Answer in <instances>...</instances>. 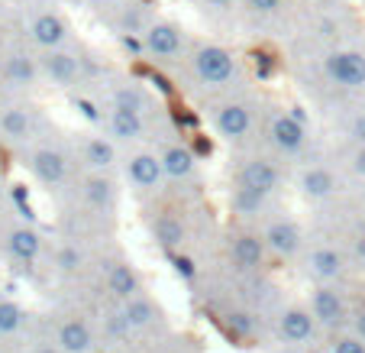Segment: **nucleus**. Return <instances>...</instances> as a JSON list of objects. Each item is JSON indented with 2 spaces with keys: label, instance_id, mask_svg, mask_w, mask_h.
Instances as JSON below:
<instances>
[{
  "label": "nucleus",
  "instance_id": "nucleus-33",
  "mask_svg": "<svg viewBox=\"0 0 365 353\" xmlns=\"http://www.w3.org/2000/svg\"><path fill=\"white\" fill-rule=\"evenodd\" d=\"M330 353H365V344L356 334H336L330 344Z\"/></svg>",
  "mask_w": 365,
  "mask_h": 353
},
{
  "label": "nucleus",
  "instance_id": "nucleus-5",
  "mask_svg": "<svg viewBox=\"0 0 365 353\" xmlns=\"http://www.w3.org/2000/svg\"><path fill=\"white\" fill-rule=\"evenodd\" d=\"M265 237H259V234H240L233 240V247H230V257H233V263H236V269H242V272H252V269H259V266L265 263Z\"/></svg>",
  "mask_w": 365,
  "mask_h": 353
},
{
  "label": "nucleus",
  "instance_id": "nucleus-22",
  "mask_svg": "<svg viewBox=\"0 0 365 353\" xmlns=\"http://www.w3.org/2000/svg\"><path fill=\"white\" fill-rule=\"evenodd\" d=\"M152 234H155V243H159L162 249H178L181 243H185V224H181L178 217L165 214V217H159V221H155Z\"/></svg>",
  "mask_w": 365,
  "mask_h": 353
},
{
  "label": "nucleus",
  "instance_id": "nucleus-6",
  "mask_svg": "<svg viewBox=\"0 0 365 353\" xmlns=\"http://www.w3.org/2000/svg\"><path fill=\"white\" fill-rule=\"evenodd\" d=\"M56 344L65 353H91L94 350V331L88 327V321L81 318H68L58 324L56 331Z\"/></svg>",
  "mask_w": 365,
  "mask_h": 353
},
{
  "label": "nucleus",
  "instance_id": "nucleus-13",
  "mask_svg": "<svg viewBox=\"0 0 365 353\" xmlns=\"http://www.w3.org/2000/svg\"><path fill=\"white\" fill-rule=\"evenodd\" d=\"M307 266H310V276H317L320 282H336L339 276H343V269H346V263H343V257H339L333 247H320V249H314L307 257Z\"/></svg>",
  "mask_w": 365,
  "mask_h": 353
},
{
  "label": "nucleus",
  "instance_id": "nucleus-19",
  "mask_svg": "<svg viewBox=\"0 0 365 353\" xmlns=\"http://www.w3.org/2000/svg\"><path fill=\"white\" fill-rule=\"evenodd\" d=\"M272 143H275L282 153H297L304 146V126L294 124L288 114H282V117H275V124H272Z\"/></svg>",
  "mask_w": 365,
  "mask_h": 353
},
{
  "label": "nucleus",
  "instance_id": "nucleus-12",
  "mask_svg": "<svg viewBox=\"0 0 365 353\" xmlns=\"http://www.w3.org/2000/svg\"><path fill=\"white\" fill-rule=\"evenodd\" d=\"M120 314H123V321H126V327H130V331H143V327L155 324L162 312H159V305H155L152 298L136 295V298H130V302H123Z\"/></svg>",
  "mask_w": 365,
  "mask_h": 353
},
{
  "label": "nucleus",
  "instance_id": "nucleus-37",
  "mask_svg": "<svg viewBox=\"0 0 365 353\" xmlns=\"http://www.w3.org/2000/svg\"><path fill=\"white\" fill-rule=\"evenodd\" d=\"M272 69H275V65H272V56H265V52L262 56H255V71H259L262 78H269Z\"/></svg>",
  "mask_w": 365,
  "mask_h": 353
},
{
  "label": "nucleus",
  "instance_id": "nucleus-7",
  "mask_svg": "<svg viewBox=\"0 0 365 353\" xmlns=\"http://www.w3.org/2000/svg\"><path fill=\"white\" fill-rule=\"evenodd\" d=\"M29 166H33V175L42 185H58V182H65V172H68V162L58 149H36Z\"/></svg>",
  "mask_w": 365,
  "mask_h": 353
},
{
  "label": "nucleus",
  "instance_id": "nucleus-49",
  "mask_svg": "<svg viewBox=\"0 0 365 353\" xmlns=\"http://www.w3.org/2000/svg\"><path fill=\"white\" fill-rule=\"evenodd\" d=\"M172 353H181V350H172Z\"/></svg>",
  "mask_w": 365,
  "mask_h": 353
},
{
  "label": "nucleus",
  "instance_id": "nucleus-3",
  "mask_svg": "<svg viewBox=\"0 0 365 353\" xmlns=\"http://www.w3.org/2000/svg\"><path fill=\"white\" fill-rule=\"evenodd\" d=\"M314 334H317V321H314L310 308L291 305L278 314V337L284 344H307V340H314Z\"/></svg>",
  "mask_w": 365,
  "mask_h": 353
},
{
  "label": "nucleus",
  "instance_id": "nucleus-35",
  "mask_svg": "<svg viewBox=\"0 0 365 353\" xmlns=\"http://www.w3.org/2000/svg\"><path fill=\"white\" fill-rule=\"evenodd\" d=\"M175 272H178V276H185V279H194V263L187 257H175Z\"/></svg>",
  "mask_w": 365,
  "mask_h": 353
},
{
  "label": "nucleus",
  "instance_id": "nucleus-43",
  "mask_svg": "<svg viewBox=\"0 0 365 353\" xmlns=\"http://www.w3.org/2000/svg\"><path fill=\"white\" fill-rule=\"evenodd\" d=\"M33 353H65V350H62L58 344H52V340H48V344H39V347H36Z\"/></svg>",
  "mask_w": 365,
  "mask_h": 353
},
{
  "label": "nucleus",
  "instance_id": "nucleus-31",
  "mask_svg": "<svg viewBox=\"0 0 365 353\" xmlns=\"http://www.w3.org/2000/svg\"><path fill=\"white\" fill-rule=\"evenodd\" d=\"M81 249L78 247H62L58 249V257H56V266H58V272H65V276H71V272H78L81 269Z\"/></svg>",
  "mask_w": 365,
  "mask_h": 353
},
{
  "label": "nucleus",
  "instance_id": "nucleus-27",
  "mask_svg": "<svg viewBox=\"0 0 365 353\" xmlns=\"http://www.w3.org/2000/svg\"><path fill=\"white\" fill-rule=\"evenodd\" d=\"M84 156H88V162L94 169H110L113 159H117V149H113V143H107V139H91L88 149H84Z\"/></svg>",
  "mask_w": 365,
  "mask_h": 353
},
{
  "label": "nucleus",
  "instance_id": "nucleus-29",
  "mask_svg": "<svg viewBox=\"0 0 365 353\" xmlns=\"http://www.w3.org/2000/svg\"><path fill=\"white\" fill-rule=\"evenodd\" d=\"M262 201H265V194H259V192H249V188H236L233 192V208L240 211V214H259L262 211Z\"/></svg>",
  "mask_w": 365,
  "mask_h": 353
},
{
  "label": "nucleus",
  "instance_id": "nucleus-34",
  "mask_svg": "<svg viewBox=\"0 0 365 353\" xmlns=\"http://www.w3.org/2000/svg\"><path fill=\"white\" fill-rule=\"evenodd\" d=\"M75 107H78V111H81V117H84V120H91V124H94V120H101V114H97V107L91 104V101H84V97H78V101H75Z\"/></svg>",
  "mask_w": 365,
  "mask_h": 353
},
{
  "label": "nucleus",
  "instance_id": "nucleus-24",
  "mask_svg": "<svg viewBox=\"0 0 365 353\" xmlns=\"http://www.w3.org/2000/svg\"><path fill=\"white\" fill-rule=\"evenodd\" d=\"M0 133L10 139H23L29 133V114L23 107H7L0 114Z\"/></svg>",
  "mask_w": 365,
  "mask_h": 353
},
{
  "label": "nucleus",
  "instance_id": "nucleus-41",
  "mask_svg": "<svg viewBox=\"0 0 365 353\" xmlns=\"http://www.w3.org/2000/svg\"><path fill=\"white\" fill-rule=\"evenodd\" d=\"M352 169H356V172L365 179V146H362V149H359V153H356V159H352Z\"/></svg>",
  "mask_w": 365,
  "mask_h": 353
},
{
  "label": "nucleus",
  "instance_id": "nucleus-44",
  "mask_svg": "<svg viewBox=\"0 0 365 353\" xmlns=\"http://www.w3.org/2000/svg\"><path fill=\"white\" fill-rule=\"evenodd\" d=\"M178 124L181 126H194L197 124V117H194V114H178Z\"/></svg>",
  "mask_w": 365,
  "mask_h": 353
},
{
  "label": "nucleus",
  "instance_id": "nucleus-2",
  "mask_svg": "<svg viewBox=\"0 0 365 353\" xmlns=\"http://www.w3.org/2000/svg\"><path fill=\"white\" fill-rule=\"evenodd\" d=\"M194 71L204 84H227L233 78L236 65H233V56H230L227 49L220 46H204L194 56Z\"/></svg>",
  "mask_w": 365,
  "mask_h": 353
},
{
  "label": "nucleus",
  "instance_id": "nucleus-10",
  "mask_svg": "<svg viewBox=\"0 0 365 353\" xmlns=\"http://www.w3.org/2000/svg\"><path fill=\"white\" fill-rule=\"evenodd\" d=\"M240 182H242V188H249V192L272 194L275 185H278V169L272 166L269 159H252V162H246Z\"/></svg>",
  "mask_w": 365,
  "mask_h": 353
},
{
  "label": "nucleus",
  "instance_id": "nucleus-16",
  "mask_svg": "<svg viewBox=\"0 0 365 353\" xmlns=\"http://www.w3.org/2000/svg\"><path fill=\"white\" fill-rule=\"evenodd\" d=\"M145 49L152 56H175L181 49V33L172 26V23H155V26L145 29Z\"/></svg>",
  "mask_w": 365,
  "mask_h": 353
},
{
  "label": "nucleus",
  "instance_id": "nucleus-36",
  "mask_svg": "<svg viewBox=\"0 0 365 353\" xmlns=\"http://www.w3.org/2000/svg\"><path fill=\"white\" fill-rule=\"evenodd\" d=\"M249 7H252L255 14H272V10L282 7V0H249Z\"/></svg>",
  "mask_w": 365,
  "mask_h": 353
},
{
  "label": "nucleus",
  "instance_id": "nucleus-4",
  "mask_svg": "<svg viewBox=\"0 0 365 353\" xmlns=\"http://www.w3.org/2000/svg\"><path fill=\"white\" fill-rule=\"evenodd\" d=\"M327 75L343 88H362L365 84V56L359 52H333L327 56Z\"/></svg>",
  "mask_w": 365,
  "mask_h": 353
},
{
  "label": "nucleus",
  "instance_id": "nucleus-28",
  "mask_svg": "<svg viewBox=\"0 0 365 353\" xmlns=\"http://www.w3.org/2000/svg\"><path fill=\"white\" fill-rule=\"evenodd\" d=\"M84 194H88L91 204L103 208V204H110L113 201V185L103 179V175H94V179H88V185H84Z\"/></svg>",
  "mask_w": 365,
  "mask_h": 353
},
{
  "label": "nucleus",
  "instance_id": "nucleus-39",
  "mask_svg": "<svg viewBox=\"0 0 365 353\" xmlns=\"http://www.w3.org/2000/svg\"><path fill=\"white\" fill-rule=\"evenodd\" d=\"M120 42H123V49H130V52H143V49H145V42H139L133 33H126Z\"/></svg>",
  "mask_w": 365,
  "mask_h": 353
},
{
  "label": "nucleus",
  "instance_id": "nucleus-42",
  "mask_svg": "<svg viewBox=\"0 0 365 353\" xmlns=\"http://www.w3.org/2000/svg\"><path fill=\"white\" fill-rule=\"evenodd\" d=\"M149 78H152V84H159L162 94H172V84H168V78H162V75H149Z\"/></svg>",
  "mask_w": 365,
  "mask_h": 353
},
{
  "label": "nucleus",
  "instance_id": "nucleus-18",
  "mask_svg": "<svg viewBox=\"0 0 365 353\" xmlns=\"http://www.w3.org/2000/svg\"><path fill=\"white\" fill-rule=\"evenodd\" d=\"M7 249H10V257L20 259V263H33L42 249V237L33 227H16L7 237Z\"/></svg>",
  "mask_w": 365,
  "mask_h": 353
},
{
  "label": "nucleus",
  "instance_id": "nucleus-40",
  "mask_svg": "<svg viewBox=\"0 0 365 353\" xmlns=\"http://www.w3.org/2000/svg\"><path fill=\"white\" fill-rule=\"evenodd\" d=\"M288 117H291V120H294V124L307 126V111H304V107H301V104H294V107H291V114H288Z\"/></svg>",
  "mask_w": 365,
  "mask_h": 353
},
{
  "label": "nucleus",
  "instance_id": "nucleus-21",
  "mask_svg": "<svg viewBox=\"0 0 365 353\" xmlns=\"http://www.w3.org/2000/svg\"><path fill=\"white\" fill-rule=\"evenodd\" d=\"M333 188H336V179H333V172H327V169H307V172L301 175V192L307 194V198H327V194H333Z\"/></svg>",
  "mask_w": 365,
  "mask_h": 353
},
{
  "label": "nucleus",
  "instance_id": "nucleus-46",
  "mask_svg": "<svg viewBox=\"0 0 365 353\" xmlns=\"http://www.w3.org/2000/svg\"><path fill=\"white\" fill-rule=\"evenodd\" d=\"M197 153L210 156V139H197Z\"/></svg>",
  "mask_w": 365,
  "mask_h": 353
},
{
  "label": "nucleus",
  "instance_id": "nucleus-45",
  "mask_svg": "<svg viewBox=\"0 0 365 353\" xmlns=\"http://www.w3.org/2000/svg\"><path fill=\"white\" fill-rule=\"evenodd\" d=\"M233 0H207V7H217V10H227Z\"/></svg>",
  "mask_w": 365,
  "mask_h": 353
},
{
  "label": "nucleus",
  "instance_id": "nucleus-26",
  "mask_svg": "<svg viewBox=\"0 0 365 353\" xmlns=\"http://www.w3.org/2000/svg\"><path fill=\"white\" fill-rule=\"evenodd\" d=\"M4 75H7V81H14V84H33L36 65H33V59H26V56H10L7 65H4Z\"/></svg>",
  "mask_w": 365,
  "mask_h": 353
},
{
  "label": "nucleus",
  "instance_id": "nucleus-47",
  "mask_svg": "<svg viewBox=\"0 0 365 353\" xmlns=\"http://www.w3.org/2000/svg\"><path fill=\"white\" fill-rule=\"evenodd\" d=\"M297 353H324V350H320V347H301Z\"/></svg>",
  "mask_w": 365,
  "mask_h": 353
},
{
  "label": "nucleus",
  "instance_id": "nucleus-15",
  "mask_svg": "<svg viewBox=\"0 0 365 353\" xmlns=\"http://www.w3.org/2000/svg\"><path fill=\"white\" fill-rule=\"evenodd\" d=\"M249 126H252V117L242 104H223L217 111V130L227 139H242L249 133Z\"/></svg>",
  "mask_w": 365,
  "mask_h": 353
},
{
  "label": "nucleus",
  "instance_id": "nucleus-1",
  "mask_svg": "<svg viewBox=\"0 0 365 353\" xmlns=\"http://www.w3.org/2000/svg\"><path fill=\"white\" fill-rule=\"evenodd\" d=\"M310 314H314L317 327H327V331L343 327L346 314H349L343 292H336L333 285H320V289H314V295H310Z\"/></svg>",
  "mask_w": 365,
  "mask_h": 353
},
{
  "label": "nucleus",
  "instance_id": "nucleus-32",
  "mask_svg": "<svg viewBox=\"0 0 365 353\" xmlns=\"http://www.w3.org/2000/svg\"><path fill=\"white\" fill-rule=\"evenodd\" d=\"M252 327H255L252 314H246V312H230L227 314V331L233 334V337H249Z\"/></svg>",
  "mask_w": 365,
  "mask_h": 353
},
{
  "label": "nucleus",
  "instance_id": "nucleus-11",
  "mask_svg": "<svg viewBox=\"0 0 365 353\" xmlns=\"http://www.w3.org/2000/svg\"><path fill=\"white\" fill-rule=\"evenodd\" d=\"M107 289H110V295L117 302H130V298L143 295V279L130 263H117L110 269V276H107Z\"/></svg>",
  "mask_w": 365,
  "mask_h": 353
},
{
  "label": "nucleus",
  "instance_id": "nucleus-25",
  "mask_svg": "<svg viewBox=\"0 0 365 353\" xmlns=\"http://www.w3.org/2000/svg\"><path fill=\"white\" fill-rule=\"evenodd\" d=\"M23 324H26V312H23L16 302L4 298V302H0V337H10V334H16Z\"/></svg>",
  "mask_w": 365,
  "mask_h": 353
},
{
  "label": "nucleus",
  "instance_id": "nucleus-8",
  "mask_svg": "<svg viewBox=\"0 0 365 353\" xmlns=\"http://www.w3.org/2000/svg\"><path fill=\"white\" fill-rule=\"evenodd\" d=\"M29 33H33V39L39 42L42 49L56 52L65 42V36H68V26H65V20L58 14H39L33 20V26H29Z\"/></svg>",
  "mask_w": 365,
  "mask_h": 353
},
{
  "label": "nucleus",
  "instance_id": "nucleus-30",
  "mask_svg": "<svg viewBox=\"0 0 365 353\" xmlns=\"http://www.w3.org/2000/svg\"><path fill=\"white\" fill-rule=\"evenodd\" d=\"M117 111H133V114H143L145 111V94L130 84V88H120L117 91Z\"/></svg>",
  "mask_w": 365,
  "mask_h": 353
},
{
  "label": "nucleus",
  "instance_id": "nucleus-20",
  "mask_svg": "<svg viewBox=\"0 0 365 353\" xmlns=\"http://www.w3.org/2000/svg\"><path fill=\"white\" fill-rule=\"evenodd\" d=\"M194 153L187 149V146H168L165 156H162V169H165V175H172V179H187V175L194 172Z\"/></svg>",
  "mask_w": 365,
  "mask_h": 353
},
{
  "label": "nucleus",
  "instance_id": "nucleus-48",
  "mask_svg": "<svg viewBox=\"0 0 365 353\" xmlns=\"http://www.w3.org/2000/svg\"><path fill=\"white\" fill-rule=\"evenodd\" d=\"M359 136L365 139V114H362V120H359Z\"/></svg>",
  "mask_w": 365,
  "mask_h": 353
},
{
  "label": "nucleus",
  "instance_id": "nucleus-17",
  "mask_svg": "<svg viewBox=\"0 0 365 353\" xmlns=\"http://www.w3.org/2000/svg\"><path fill=\"white\" fill-rule=\"evenodd\" d=\"M42 71L56 84H71L78 78V71H81V62L75 56H68V52H62V49H56V52H46Z\"/></svg>",
  "mask_w": 365,
  "mask_h": 353
},
{
  "label": "nucleus",
  "instance_id": "nucleus-38",
  "mask_svg": "<svg viewBox=\"0 0 365 353\" xmlns=\"http://www.w3.org/2000/svg\"><path fill=\"white\" fill-rule=\"evenodd\" d=\"M352 334H356V337L365 344V308H362V312H356V318H352Z\"/></svg>",
  "mask_w": 365,
  "mask_h": 353
},
{
  "label": "nucleus",
  "instance_id": "nucleus-23",
  "mask_svg": "<svg viewBox=\"0 0 365 353\" xmlns=\"http://www.w3.org/2000/svg\"><path fill=\"white\" fill-rule=\"evenodd\" d=\"M110 130H113V136L117 139H139L143 136V130H145V124H143V114H133V111H113L110 114Z\"/></svg>",
  "mask_w": 365,
  "mask_h": 353
},
{
  "label": "nucleus",
  "instance_id": "nucleus-14",
  "mask_svg": "<svg viewBox=\"0 0 365 353\" xmlns=\"http://www.w3.org/2000/svg\"><path fill=\"white\" fill-rule=\"evenodd\" d=\"M126 172H130V182L139 188H155L162 182V175H165V169H162V159H155L152 153H139L130 159V166H126Z\"/></svg>",
  "mask_w": 365,
  "mask_h": 353
},
{
  "label": "nucleus",
  "instance_id": "nucleus-9",
  "mask_svg": "<svg viewBox=\"0 0 365 353\" xmlns=\"http://www.w3.org/2000/svg\"><path fill=\"white\" fill-rule=\"evenodd\" d=\"M265 247L275 253V257H294L301 249V230L291 221H275L265 230Z\"/></svg>",
  "mask_w": 365,
  "mask_h": 353
}]
</instances>
